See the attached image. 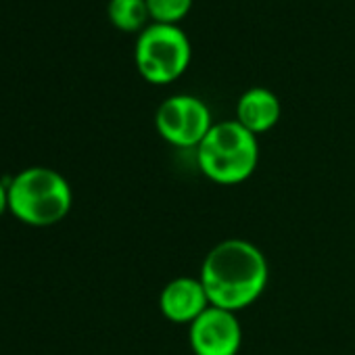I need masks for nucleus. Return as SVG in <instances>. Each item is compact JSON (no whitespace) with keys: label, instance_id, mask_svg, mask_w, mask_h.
Segmentation results:
<instances>
[{"label":"nucleus","instance_id":"f257e3e1","mask_svg":"<svg viewBox=\"0 0 355 355\" xmlns=\"http://www.w3.org/2000/svg\"><path fill=\"white\" fill-rule=\"evenodd\" d=\"M268 274V261L253 243L228 239L207 253L199 280L207 293L209 305L239 311L261 297Z\"/></svg>","mask_w":355,"mask_h":355},{"label":"nucleus","instance_id":"f03ea898","mask_svg":"<svg viewBox=\"0 0 355 355\" xmlns=\"http://www.w3.org/2000/svg\"><path fill=\"white\" fill-rule=\"evenodd\" d=\"M197 159L209 180L218 184H241L257 167V138L236 119L214 123L197 146Z\"/></svg>","mask_w":355,"mask_h":355},{"label":"nucleus","instance_id":"7ed1b4c3","mask_svg":"<svg viewBox=\"0 0 355 355\" xmlns=\"http://www.w3.org/2000/svg\"><path fill=\"white\" fill-rule=\"evenodd\" d=\"M9 207L30 226H53L67 216L71 191L61 173L46 167H32L13 178Z\"/></svg>","mask_w":355,"mask_h":355},{"label":"nucleus","instance_id":"20e7f679","mask_svg":"<svg viewBox=\"0 0 355 355\" xmlns=\"http://www.w3.org/2000/svg\"><path fill=\"white\" fill-rule=\"evenodd\" d=\"M191 61V40L175 24L146 26L136 42V65L153 84H165L180 76Z\"/></svg>","mask_w":355,"mask_h":355},{"label":"nucleus","instance_id":"39448f33","mask_svg":"<svg viewBox=\"0 0 355 355\" xmlns=\"http://www.w3.org/2000/svg\"><path fill=\"white\" fill-rule=\"evenodd\" d=\"M155 121L159 134L175 146H199L214 125L207 105L191 94L165 98Z\"/></svg>","mask_w":355,"mask_h":355},{"label":"nucleus","instance_id":"423d86ee","mask_svg":"<svg viewBox=\"0 0 355 355\" xmlns=\"http://www.w3.org/2000/svg\"><path fill=\"white\" fill-rule=\"evenodd\" d=\"M243 330L234 311L209 305L191 324V347L195 355H236Z\"/></svg>","mask_w":355,"mask_h":355},{"label":"nucleus","instance_id":"0eeeda50","mask_svg":"<svg viewBox=\"0 0 355 355\" xmlns=\"http://www.w3.org/2000/svg\"><path fill=\"white\" fill-rule=\"evenodd\" d=\"M161 313L173 324H193L207 307L209 299L201 284L195 278H175L165 284L159 297Z\"/></svg>","mask_w":355,"mask_h":355},{"label":"nucleus","instance_id":"6e6552de","mask_svg":"<svg viewBox=\"0 0 355 355\" xmlns=\"http://www.w3.org/2000/svg\"><path fill=\"white\" fill-rule=\"evenodd\" d=\"M280 117V103L276 94L268 88H249L236 105V121L249 132L259 134L270 130Z\"/></svg>","mask_w":355,"mask_h":355},{"label":"nucleus","instance_id":"1a4fd4ad","mask_svg":"<svg viewBox=\"0 0 355 355\" xmlns=\"http://www.w3.org/2000/svg\"><path fill=\"white\" fill-rule=\"evenodd\" d=\"M146 15V0H111L109 3V17L121 30H138Z\"/></svg>","mask_w":355,"mask_h":355},{"label":"nucleus","instance_id":"9d476101","mask_svg":"<svg viewBox=\"0 0 355 355\" xmlns=\"http://www.w3.org/2000/svg\"><path fill=\"white\" fill-rule=\"evenodd\" d=\"M193 0H146L148 13L157 21L173 24L175 19H180L189 9Z\"/></svg>","mask_w":355,"mask_h":355},{"label":"nucleus","instance_id":"9b49d317","mask_svg":"<svg viewBox=\"0 0 355 355\" xmlns=\"http://www.w3.org/2000/svg\"><path fill=\"white\" fill-rule=\"evenodd\" d=\"M9 207V189L0 184V216Z\"/></svg>","mask_w":355,"mask_h":355}]
</instances>
